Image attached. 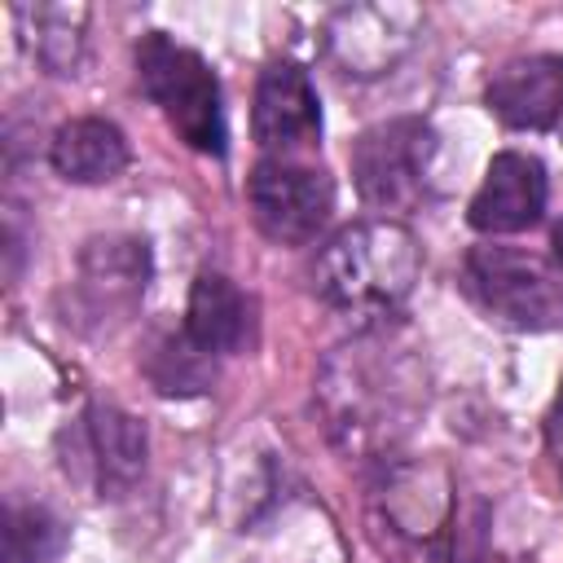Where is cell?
Here are the masks:
<instances>
[{
  "instance_id": "5bb4252c",
  "label": "cell",
  "mask_w": 563,
  "mask_h": 563,
  "mask_svg": "<svg viewBox=\"0 0 563 563\" xmlns=\"http://www.w3.org/2000/svg\"><path fill=\"white\" fill-rule=\"evenodd\" d=\"M48 163L70 185H106L128 167V141L110 119H70L53 132Z\"/></svg>"
},
{
  "instance_id": "30bf717a",
  "label": "cell",
  "mask_w": 563,
  "mask_h": 563,
  "mask_svg": "<svg viewBox=\"0 0 563 563\" xmlns=\"http://www.w3.org/2000/svg\"><path fill=\"white\" fill-rule=\"evenodd\" d=\"M545 198H550V180L537 154L523 150H501L493 154L466 220L479 233H523L545 216Z\"/></svg>"
},
{
  "instance_id": "ac0fdd59",
  "label": "cell",
  "mask_w": 563,
  "mask_h": 563,
  "mask_svg": "<svg viewBox=\"0 0 563 563\" xmlns=\"http://www.w3.org/2000/svg\"><path fill=\"white\" fill-rule=\"evenodd\" d=\"M550 453H554V466H559V479H563V391H559V400H554V409H550Z\"/></svg>"
},
{
  "instance_id": "e0dca14e",
  "label": "cell",
  "mask_w": 563,
  "mask_h": 563,
  "mask_svg": "<svg viewBox=\"0 0 563 563\" xmlns=\"http://www.w3.org/2000/svg\"><path fill=\"white\" fill-rule=\"evenodd\" d=\"M150 378L163 396H198L216 383V361L207 352H198L185 330L163 339V347L150 356Z\"/></svg>"
},
{
  "instance_id": "9a60e30c",
  "label": "cell",
  "mask_w": 563,
  "mask_h": 563,
  "mask_svg": "<svg viewBox=\"0 0 563 563\" xmlns=\"http://www.w3.org/2000/svg\"><path fill=\"white\" fill-rule=\"evenodd\" d=\"M22 44L35 53L40 66L53 75H75L84 57V26L88 9L84 4H18L13 9Z\"/></svg>"
},
{
  "instance_id": "5b68a950",
  "label": "cell",
  "mask_w": 563,
  "mask_h": 563,
  "mask_svg": "<svg viewBox=\"0 0 563 563\" xmlns=\"http://www.w3.org/2000/svg\"><path fill=\"white\" fill-rule=\"evenodd\" d=\"M431 154H435V132L413 114L365 128L352 141V180L361 202L374 211L413 207L427 189Z\"/></svg>"
},
{
  "instance_id": "8992f818",
  "label": "cell",
  "mask_w": 563,
  "mask_h": 563,
  "mask_svg": "<svg viewBox=\"0 0 563 563\" xmlns=\"http://www.w3.org/2000/svg\"><path fill=\"white\" fill-rule=\"evenodd\" d=\"M62 471L88 484L97 497H123L145 475V427L119 405H88L57 435Z\"/></svg>"
},
{
  "instance_id": "7c38bea8",
  "label": "cell",
  "mask_w": 563,
  "mask_h": 563,
  "mask_svg": "<svg viewBox=\"0 0 563 563\" xmlns=\"http://www.w3.org/2000/svg\"><path fill=\"white\" fill-rule=\"evenodd\" d=\"M150 251L136 238H92L79 255V290L92 317L128 312L145 295Z\"/></svg>"
},
{
  "instance_id": "277c9868",
  "label": "cell",
  "mask_w": 563,
  "mask_h": 563,
  "mask_svg": "<svg viewBox=\"0 0 563 563\" xmlns=\"http://www.w3.org/2000/svg\"><path fill=\"white\" fill-rule=\"evenodd\" d=\"M466 295L488 312V321L523 334H545L563 325V273L519 246H471L462 264Z\"/></svg>"
},
{
  "instance_id": "d6986e66",
  "label": "cell",
  "mask_w": 563,
  "mask_h": 563,
  "mask_svg": "<svg viewBox=\"0 0 563 563\" xmlns=\"http://www.w3.org/2000/svg\"><path fill=\"white\" fill-rule=\"evenodd\" d=\"M550 242H554V268L563 273V220L554 224V233H550Z\"/></svg>"
},
{
  "instance_id": "2e32d148",
  "label": "cell",
  "mask_w": 563,
  "mask_h": 563,
  "mask_svg": "<svg viewBox=\"0 0 563 563\" xmlns=\"http://www.w3.org/2000/svg\"><path fill=\"white\" fill-rule=\"evenodd\" d=\"M66 545V523L44 506H9L4 515V563H48Z\"/></svg>"
},
{
  "instance_id": "4fadbf2b",
  "label": "cell",
  "mask_w": 563,
  "mask_h": 563,
  "mask_svg": "<svg viewBox=\"0 0 563 563\" xmlns=\"http://www.w3.org/2000/svg\"><path fill=\"white\" fill-rule=\"evenodd\" d=\"M185 339L216 356H233L251 343V299L224 273H198L185 308Z\"/></svg>"
},
{
  "instance_id": "6da1fadb",
  "label": "cell",
  "mask_w": 563,
  "mask_h": 563,
  "mask_svg": "<svg viewBox=\"0 0 563 563\" xmlns=\"http://www.w3.org/2000/svg\"><path fill=\"white\" fill-rule=\"evenodd\" d=\"M317 400L330 435L347 453H383L413 427L427 378L409 347L383 330H365L325 356Z\"/></svg>"
},
{
  "instance_id": "7a4b0ae2",
  "label": "cell",
  "mask_w": 563,
  "mask_h": 563,
  "mask_svg": "<svg viewBox=\"0 0 563 563\" xmlns=\"http://www.w3.org/2000/svg\"><path fill=\"white\" fill-rule=\"evenodd\" d=\"M422 273L418 238L400 220H356L339 229L312 264V290L343 317H391Z\"/></svg>"
},
{
  "instance_id": "8fae6325",
  "label": "cell",
  "mask_w": 563,
  "mask_h": 563,
  "mask_svg": "<svg viewBox=\"0 0 563 563\" xmlns=\"http://www.w3.org/2000/svg\"><path fill=\"white\" fill-rule=\"evenodd\" d=\"M488 110L519 132H545L563 123V53L515 57L493 70L484 88Z\"/></svg>"
},
{
  "instance_id": "9c48e42d",
  "label": "cell",
  "mask_w": 563,
  "mask_h": 563,
  "mask_svg": "<svg viewBox=\"0 0 563 563\" xmlns=\"http://www.w3.org/2000/svg\"><path fill=\"white\" fill-rule=\"evenodd\" d=\"M251 132L268 158H295L321 141V101L299 62H268L260 70Z\"/></svg>"
},
{
  "instance_id": "52a82bcc",
  "label": "cell",
  "mask_w": 563,
  "mask_h": 563,
  "mask_svg": "<svg viewBox=\"0 0 563 563\" xmlns=\"http://www.w3.org/2000/svg\"><path fill=\"white\" fill-rule=\"evenodd\" d=\"M246 202L264 238L282 246L312 242L330 211H334V185L321 167L299 158H260L246 180Z\"/></svg>"
},
{
  "instance_id": "ba28073f",
  "label": "cell",
  "mask_w": 563,
  "mask_h": 563,
  "mask_svg": "<svg viewBox=\"0 0 563 563\" xmlns=\"http://www.w3.org/2000/svg\"><path fill=\"white\" fill-rule=\"evenodd\" d=\"M422 13L413 4H347L325 22V48L343 75H387L418 40Z\"/></svg>"
},
{
  "instance_id": "3957f363",
  "label": "cell",
  "mask_w": 563,
  "mask_h": 563,
  "mask_svg": "<svg viewBox=\"0 0 563 563\" xmlns=\"http://www.w3.org/2000/svg\"><path fill=\"white\" fill-rule=\"evenodd\" d=\"M136 75L145 97L163 110V119L176 128V136L198 150L220 158L229 145V128H224V106H220V79L216 70L202 62V53L176 44L163 31H150L136 44Z\"/></svg>"
}]
</instances>
